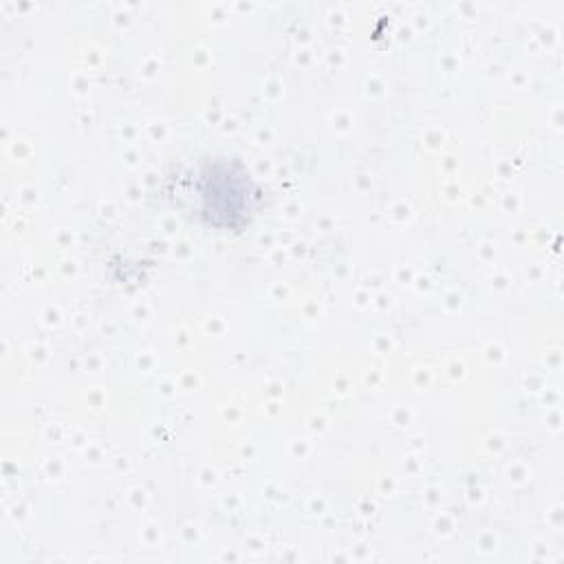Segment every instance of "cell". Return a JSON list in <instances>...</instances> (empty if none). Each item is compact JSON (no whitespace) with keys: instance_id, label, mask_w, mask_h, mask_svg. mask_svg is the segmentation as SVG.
Listing matches in <instances>:
<instances>
[{"instance_id":"1","label":"cell","mask_w":564,"mask_h":564,"mask_svg":"<svg viewBox=\"0 0 564 564\" xmlns=\"http://www.w3.org/2000/svg\"><path fill=\"white\" fill-rule=\"evenodd\" d=\"M203 214L218 227H236L251 209L253 192L245 170L218 161L203 172Z\"/></svg>"}]
</instances>
